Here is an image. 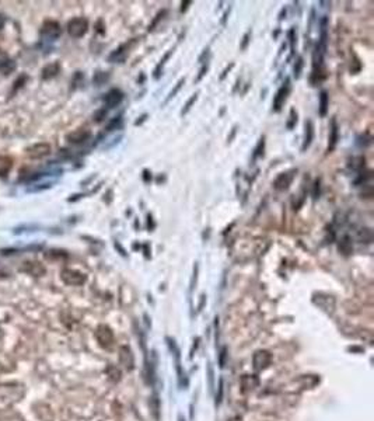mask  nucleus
I'll return each mask as SVG.
<instances>
[{"mask_svg":"<svg viewBox=\"0 0 374 421\" xmlns=\"http://www.w3.org/2000/svg\"><path fill=\"white\" fill-rule=\"evenodd\" d=\"M192 4V1L191 0H185V1H182L181 3V13H185L187 10H188V7Z\"/></svg>","mask_w":374,"mask_h":421,"instance_id":"35","label":"nucleus"},{"mask_svg":"<svg viewBox=\"0 0 374 421\" xmlns=\"http://www.w3.org/2000/svg\"><path fill=\"white\" fill-rule=\"evenodd\" d=\"M62 34V28L60 24L55 21V20H46L45 23L42 24L41 28V35L45 37L48 40H56Z\"/></svg>","mask_w":374,"mask_h":421,"instance_id":"6","label":"nucleus"},{"mask_svg":"<svg viewBox=\"0 0 374 421\" xmlns=\"http://www.w3.org/2000/svg\"><path fill=\"white\" fill-rule=\"evenodd\" d=\"M13 169V159L9 156L0 155V177L7 176Z\"/></svg>","mask_w":374,"mask_h":421,"instance_id":"20","label":"nucleus"},{"mask_svg":"<svg viewBox=\"0 0 374 421\" xmlns=\"http://www.w3.org/2000/svg\"><path fill=\"white\" fill-rule=\"evenodd\" d=\"M339 251H342L343 254H349L352 251V240L349 236H343L339 240Z\"/></svg>","mask_w":374,"mask_h":421,"instance_id":"22","label":"nucleus"},{"mask_svg":"<svg viewBox=\"0 0 374 421\" xmlns=\"http://www.w3.org/2000/svg\"><path fill=\"white\" fill-rule=\"evenodd\" d=\"M292 90V84H290V79L284 80V83L280 86V89L276 91L275 97H273V111L275 113H279L282 110V107L284 105V102L287 100V96Z\"/></svg>","mask_w":374,"mask_h":421,"instance_id":"2","label":"nucleus"},{"mask_svg":"<svg viewBox=\"0 0 374 421\" xmlns=\"http://www.w3.org/2000/svg\"><path fill=\"white\" fill-rule=\"evenodd\" d=\"M145 251H146V253H145V254H146V259H149V246L148 244H145Z\"/></svg>","mask_w":374,"mask_h":421,"instance_id":"46","label":"nucleus"},{"mask_svg":"<svg viewBox=\"0 0 374 421\" xmlns=\"http://www.w3.org/2000/svg\"><path fill=\"white\" fill-rule=\"evenodd\" d=\"M14 69H16L14 60H13L12 58H9L7 54H4V52L0 51V72H1L3 75H9V73H12Z\"/></svg>","mask_w":374,"mask_h":421,"instance_id":"13","label":"nucleus"},{"mask_svg":"<svg viewBox=\"0 0 374 421\" xmlns=\"http://www.w3.org/2000/svg\"><path fill=\"white\" fill-rule=\"evenodd\" d=\"M263 148H265V138L262 137L261 139H260V142H258L255 150H254V159H257V158H260V156L263 155Z\"/></svg>","mask_w":374,"mask_h":421,"instance_id":"28","label":"nucleus"},{"mask_svg":"<svg viewBox=\"0 0 374 421\" xmlns=\"http://www.w3.org/2000/svg\"><path fill=\"white\" fill-rule=\"evenodd\" d=\"M207 70H209V65L206 63V65H204L202 68H201V70H199V75H198V78L195 79V81L198 83V81H201V80L204 79V76L207 73Z\"/></svg>","mask_w":374,"mask_h":421,"instance_id":"32","label":"nucleus"},{"mask_svg":"<svg viewBox=\"0 0 374 421\" xmlns=\"http://www.w3.org/2000/svg\"><path fill=\"white\" fill-rule=\"evenodd\" d=\"M296 124H297V113H296L295 108H292V110H290V114H289V120H287L286 126H287V129H293V128L296 126Z\"/></svg>","mask_w":374,"mask_h":421,"instance_id":"26","label":"nucleus"},{"mask_svg":"<svg viewBox=\"0 0 374 421\" xmlns=\"http://www.w3.org/2000/svg\"><path fill=\"white\" fill-rule=\"evenodd\" d=\"M303 66H304V59H303V57H299L297 58V60H296L295 68H293V75H295L296 79H299V78H300L301 70H303Z\"/></svg>","mask_w":374,"mask_h":421,"instance_id":"25","label":"nucleus"},{"mask_svg":"<svg viewBox=\"0 0 374 421\" xmlns=\"http://www.w3.org/2000/svg\"><path fill=\"white\" fill-rule=\"evenodd\" d=\"M105 115H107V110H105V108H102V110H100V111H97L95 115H94L95 122H101L102 120L105 118Z\"/></svg>","mask_w":374,"mask_h":421,"instance_id":"31","label":"nucleus"},{"mask_svg":"<svg viewBox=\"0 0 374 421\" xmlns=\"http://www.w3.org/2000/svg\"><path fill=\"white\" fill-rule=\"evenodd\" d=\"M124 97L125 94L122 90H119V89H111V90L105 94L104 102H105V105H107L108 108H115V107H118L121 102L124 101Z\"/></svg>","mask_w":374,"mask_h":421,"instance_id":"10","label":"nucleus"},{"mask_svg":"<svg viewBox=\"0 0 374 421\" xmlns=\"http://www.w3.org/2000/svg\"><path fill=\"white\" fill-rule=\"evenodd\" d=\"M128 49H129L128 44L121 45L116 51H113L112 54L110 55L108 60H110V62H119V63H122L125 59H126V57H128Z\"/></svg>","mask_w":374,"mask_h":421,"instance_id":"17","label":"nucleus"},{"mask_svg":"<svg viewBox=\"0 0 374 421\" xmlns=\"http://www.w3.org/2000/svg\"><path fill=\"white\" fill-rule=\"evenodd\" d=\"M115 249H118L119 250V253L122 254V256H126V251H125V249L119 244V241H115Z\"/></svg>","mask_w":374,"mask_h":421,"instance_id":"41","label":"nucleus"},{"mask_svg":"<svg viewBox=\"0 0 374 421\" xmlns=\"http://www.w3.org/2000/svg\"><path fill=\"white\" fill-rule=\"evenodd\" d=\"M283 16H286V9H282V12L279 14V20H283Z\"/></svg>","mask_w":374,"mask_h":421,"instance_id":"45","label":"nucleus"},{"mask_svg":"<svg viewBox=\"0 0 374 421\" xmlns=\"http://www.w3.org/2000/svg\"><path fill=\"white\" fill-rule=\"evenodd\" d=\"M166 14H167V10H163V12H160L159 14L156 16V19L153 20V23H151V25L149 27V31H153V30H154V27H156V25L159 24L160 20H163V19H164V16H166Z\"/></svg>","mask_w":374,"mask_h":421,"instance_id":"29","label":"nucleus"},{"mask_svg":"<svg viewBox=\"0 0 374 421\" xmlns=\"http://www.w3.org/2000/svg\"><path fill=\"white\" fill-rule=\"evenodd\" d=\"M95 337H97V340L100 342V345L104 347V348H111L113 345V341H115L112 330H111L108 326H105V324H101V326L97 329Z\"/></svg>","mask_w":374,"mask_h":421,"instance_id":"4","label":"nucleus"},{"mask_svg":"<svg viewBox=\"0 0 374 421\" xmlns=\"http://www.w3.org/2000/svg\"><path fill=\"white\" fill-rule=\"evenodd\" d=\"M3 27H4V17L0 14V30H1Z\"/></svg>","mask_w":374,"mask_h":421,"instance_id":"44","label":"nucleus"},{"mask_svg":"<svg viewBox=\"0 0 374 421\" xmlns=\"http://www.w3.org/2000/svg\"><path fill=\"white\" fill-rule=\"evenodd\" d=\"M148 117H149L148 114L140 115V117H139V120H136V121H135V126H137V125H142V124H143V122H145V121H146V120H148Z\"/></svg>","mask_w":374,"mask_h":421,"instance_id":"37","label":"nucleus"},{"mask_svg":"<svg viewBox=\"0 0 374 421\" xmlns=\"http://www.w3.org/2000/svg\"><path fill=\"white\" fill-rule=\"evenodd\" d=\"M121 126H122V118L121 117H115L112 121L107 125V131L111 132V131L116 129V128H121Z\"/></svg>","mask_w":374,"mask_h":421,"instance_id":"27","label":"nucleus"},{"mask_svg":"<svg viewBox=\"0 0 374 421\" xmlns=\"http://www.w3.org/2000/svg\"><path fill=\"white\" fill-rule=\"evenodd\" d=\"M271 361H272V355H271L269 351H266V350L257 351V353L254 354V358H252L254 368H255L257 371H261V369H265L266 366H269Z\"/></svg>","mask_w":374,"mask_h":421,"instance_id":"8","label":"nucleus"},{"mask_svg":"<svg viewBox=\"0 0 374 421\" xmlns=\"http://www.w3.org/2000/svg\"><path fill=\"white\" fill-rule=\"evenodd\" d=\"M185 84V78H181V79L177 81V84L174 86V89L170 91V94H168V97H167V100H166V102H168L171 100V99H174L178 93H180V90L182 89V86Z\"/></svg>","mask_w":374,"mask_h":421,"instance_id":"23","label":"nucleus"},{"mask_svg":"<svg viewBox=\"0 0 374 421\" xmlns=\"http://www.w3.org/2000/svg\"><path fill=\"white\" fill-rule=\"evenodd\" d=\"M338 139H339V128H338V124H337V120H335V118H332V120H331L329 143H328V149H327V152H328V153H331V152L335 149L337 143H338Z\"/></svg>","mask_w":374,"mask_h":421,"instance_id":"12","label":"nucleus"},{"mask_svg":"<svg viewBox=\"0 0 374 421\" xmlns=\"http://www.w3.org/2000/svg\"><path fill=\"white\" fill-rule=\"evenodd\" d=\"M119 361L125 366V369H128V371H132L135 368V357L132 354V350L128 345H124L119 348Z\"/></svg>","mask_w":374,"mask_h":421,"instance_id":"11","label":"nucleus"},{"mask_svg":"<svg viewBox=\"0 0 374 421\" xmlns=\"http://www.w3.org/2000/svg\"><path fill=\"white\" fill-rule=\"evenodd\" d=\"M289 40H290V48H292V55L295 54V45H296V31L295 27L290 28L289 31Z\"/></svg>","mask_w":374,"mask_h":421,"instance_id":"30","label":"nucleus"},{"mask_svg":"<svg viewBox=\"0 0 374 421\" xmlns=\"http://www.w3.org/2000/svg\"><path fill=\"white\" fill-rule=\"evenodd\" d=\"M236 131H237V126H234V128H233V132H231V135H230V138H228V142H231V139L234 138V135H236Z\"/></svg>","mask_w":374,"mask_h":421,"instance_id":"43","label":"nucleus"},{"mask_svg":"<svg viewBox=\"0 0 374 421\" xmlns=\"http://www.w3.org/2000/svg\"><path fill=\"white\" fill-rule=\"evenodd\" d=\"M258 383H260V379L255 375H244L241 378V387H243L241 390L244 393H247L249 390H252L254 387L258 386Z\"/></svg>","mask_w":374,"mask_h":421,"instance_id":"16","label":"nucleus"},{"mask_svg":"<svg viewBox=\"0 0 374 421\" xmlns=\"http://www.w3.org/2000/svg\"><path fill=\"white\" fill-rule=\"evenodd\" d=\"M228 13H230V9H228V10H227V12L223 14V19H222V25H226L227 17H228Z\"/></svg>","mask_w":374,"mask_h":421,"instance_id":"42","label":"nucleus"},{"mask_svg":"<svg viewBox=\"0 0 374 421\" xmlns=\"http://www.w3.org/2000/svg\"><path fill=\"white\" fill-rule=\"evenodd\" d=\"M91 138V131L90 129H86V128H79V129H75L72 131L70 134L66 135V140L72 145H81L84 142H87Z\"/></svg>","mask_w":374,"mask_h":421,"instance_id":"7","label":"nucleus"},{"mask_svg":"<svg viewBox=\"0 0 374 421\" xmlns=\"http://www.w3.org/2000/svg\"><path fill=\"white\" fill-rule=\"evenodd\" d=\"M21 270L25 273L31 274V275H42L45 274V267L38 261H27L24 262V265L21 267Z\"/></svg>","mask_w":374,"mask_h":421,"instance_id":"15","label":"nucleus"},{"mask_svg":"<svg viewBox=\"0 0 374 421\" xmlns=\"http://www.w3.org/2000/svg\"><path fill=\"white\" fill-rule=\"evenodd\" d=\"M154 226H156V223H154V221H153V217L149 214L148 215V228L149 230H153L154 229Z\"/></svg>","mask_w":374,"mask_h":421,"instance_id":"38","label":"nucleus"},{"mask_svg":"<svg viewBox=\"0 0 374 421\" xmlns=\"http://www.w3.org/2000/svg\"><path fill=\"white\" fill-rule=\"evenodd\" d=\"M198 270H199V265H198V262H195V267H193L192 282H191V289H193V285H195V282H196V278H198Z\"/></svg>","mask_w":374,"mask_h":421,"instance_id":"34","label":"nucleus"},{"mask_svg":"<svg viewBox=\"0 0 374 421\" xmlns=\"http://www.w3.org/2000/svg\"><path fill=\"white\" fill-rule=\"evenodd\" d=\"M314 140V124L311 120H307L306 121V132H304V142H303V146H301V152H306L307 149L311 146Z\"/></svg>","mask_w":374,"mask_h":421,"instance_id":"14","label":"nucleus"},{"mask_svg":"<svg viewBox=\"0 0 374 421\" xmlns=\"http://www.w3.org/2000/svg\"><path fill=\"white\" fill-rule=\"evenodd\" d=\"M178 421H184V420H182V417H180V420H178Z\"/></svg>","mask_w":374,"mask_h":421,"instance_id":"47","label":"nucleus"},{"mask_svg":"<svg viewBox=\"0 0 374 421\" xmlns=\"http://www.w3.org/2000/svg\"><path fill=\"white\" fill-rule=\"evenodd\" d=\"M59 70H60V66H59V63H57V62H52V63L46 65L45 68L42 69V79L44 80L54 79L57 73H59Z\"/></svg>","mask_w":374,"mask_h":421,"instance_id":"18","label":"nucleus"},{"mask_svg":"<svg viewBox=\"0 0 374 421\" xmlns=\"http://www.w3.org/2000/svg\"><path fill=\"white\" fill-rule=\"evenodd\" d=\"M51 153V145L49 143H35V145H31L30 148L25 149V155L30 158V159H42Z\"/></svg>","mask_w":374,"mask_h":421,"instance_id":"5","label":"nucleus"},{"mask_svg":"<svg viewBox=\"0 0 374 421\" xmlns=\"http://www.w3.org/2000/svg\"><path fill=\"white\" fill-rule=\"evenodd\" d=\"M60 278L62 281L66 285H72V286H80L86 282V275L83 273H80L77 270H72V268H65L60 273Z\"/></svg>","mask_w":374,"mask_h":421,"instance_id":"3","label":"nucleus"},{"mask_svg":"<svg viewBox=\"0 0 374 421\" xmlns=\"http://www.w3.org/2000/svg\"><path fill=\"white\" fill-rule=\"evenodd\" d=\"M249 38H251V33H247V34L244 35V38H243V42H241V49L244 51V49H247V46H248V42H249Z\"/></svg>","mask_w":374,"mask_h":421,"instance_id":"33","label":"nucleus"},{"mask_svg":"<svg viewBox=\"0 0 374 421\" xmlns=\"http://www.w3.org/2000/svg\"><path fill=\"white\" fill-rule=\"evenodd\" d=\"M233 68H234V63L231 62V63H230V65H228V66H227V68L223 70V73H222V76H220V80H224V78L227 76V73H228V72H230V70H231Z\"/></svg>","mask_w":374,"mask_h":421,"instance_id":"36","label":"nucleus"},{"mask_svg":"<svg viewBox=\"0 0 374 421\" xmlns=\"http://www.w3.org/2000/svg\"><path fill=\"white\" fill-rule=\"evenodd\" d=\"M328 107H329V96L328 91L322 90L321 94H319V107H318V114L319 117H325L327 113H328Z\"/></svg>","mask_w":374,"mask_h":421,"instance_id":"19","label":"nucleus"},{"mask_svg":"<svg viewBox=\"0 0 374 421\" xmlns=\"http://www.w3.org/2000/svg\"><path fill=\"white\" fill-rule=\"evenodd\" d=\"M313 195H314V198H317L319 195V180H317L316 184H314V193H313Z\"/></svg>","mask_w":374,"mask_h":421,"instance_id":"40","label":"nucleus"},{"mask_svg":"<svg viewBox=\"0 0 374 421\" xmlns=\"http://www.w3.org/2000/svg\"><path fill=\"white\" fill-rule=\"evenodd\" d=\"M89 31V21L84 17H75L68 23V33L73 38H81Z\"/></svg>","mask_w":374,"mask_h":421,"instance_id":"1","label":"nucleus"},{"mask_svg":"<svg viewBox=\"0 0 374 421\" xmlns=\"http://www.w3.org/2000/svg\"><path fill=\"white\" fill-rule=\"evenodd\" d=\"M295 173L296 171H289V173H282V174H279L278 177H276V180L273 181V188L275 190H278V191H286L289 187H290V184H292V181H293V179H295Z\"/></svg>","mask_w":374,"mask_h":421,"instance_id":"9","label":"nucleus"},{"mask_svg":"<svg viewBox=\"0 0 374 421\" xmlns=\"http://www.w3.org/2000/svg\"><path fill=\"white\" fill-rule=\"evenodd\" d=\"M172 52H174V51H172V49H170V51H168V52H167V54L163 57V59L160 60L159 65H157V66H156V69H154V72H153V78H154L156 80L160 79V76H161V72H163V68H164L166 62L170 59V57L172 55Z\"/></svg>","mask_w":374,"mask_h":421,"instance_id":"21","label":"nucleus"},{"mask_svg":"<svg viewBox=\"0 0 374 421\" xmlns=\"http://www.w3.org/2000/svg\"><path fill=\"white\" fill-rule=\"evenodd\" d=\"M198 96H199V93H195V94H192V96L189 97V100L187 101V104H185V105H184V108H182L181 115L188 114V113L191 111L192 105L195 104V102H196V100H198Z\"/></svg>","mask_w":374,"mask_h":421,"instance_id":"24","label":"nucleus"},{"mask_svg":"<svg viewBox=\"0 0 374 421\" xmlns=\"http://www.w3.org/2000/svg\"><path fill=\"white\" fill-rule=\"evenodd\" d=\"M150 180H151V173L149 170H143V181L150 182Z\"/></svg>","mask_w":374,"mask_h":421,"instance_id":"39","label":"nucleus"}]
</instances>
